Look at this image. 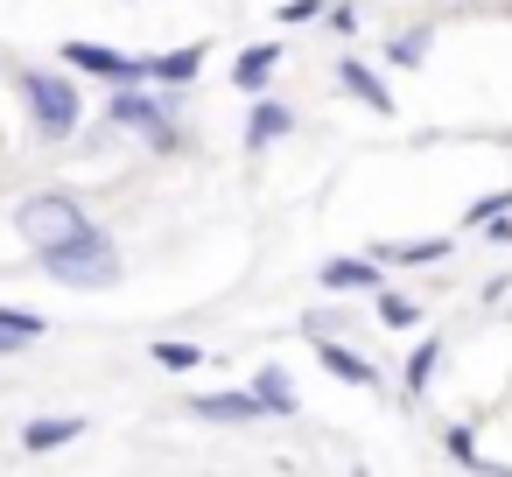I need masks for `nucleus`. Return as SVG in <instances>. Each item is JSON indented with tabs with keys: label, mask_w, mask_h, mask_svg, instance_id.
Listing matches in <instances>:
<instances>
[{
	"label": "nucleus",
	"mask_w": 512,
	"mask_h": 477,
	"mask_svg": "<svg viewBox=\"0 0 512 477\" xmlns=\"http://www.w3.org/2000/svg\"><path fill=\"white\" fill-rule=\"evenodd\" d=\"M337 85H344V92H351L365 113H393V106H400V99L386 92V78H379L365 57H344V64H337Z\"/></svg>",
	"instance_id": "10"
},
{
	"label": "nucleus",
	"mask_w": 512,
	"mask_h": 477,
	"mask_svg": "<svg viewBox=\"0 0 512 477\" xmlns=\"http://www.w3.org/2000/svg\"><path fill=\"white\" fill-rule=\"evenodd\" d=\"M253 393H260V407H267V414H281V421H295V414H302V400H295V386H288V372H281V365H260V372H253Z\"/></svg>",
	"instance_id": "14"
},
{
	"label": "nucleus",
	"mask_w": 512,
	"mask_h": 477,
	"mask_svg": "<svg viewBox=\"0 0 512 477\" xmlns=\"http://www.w3.org/2000/svg\"><path fill=\"white\" fill-rule=\"evenodd\" d=\"M22 351V337H8V330H0V358H15Z\"/></svg>",
	"instance_id": "26"
},
{
	"label": "nucleus",
	"mask_w": 512,
	"mask_h": 477,
	"mask_svg": "<svg viewBox=\"0 0 512 477\" xmlns=\"http://www.w3.org/2000/svg\"><path fill=\"white\" fill-rule=\"evenodd\" d=\"M316 358H323V365H330L344 386H372V379H379V372H372V358H365V351H351V344H337L330 330L316 337Z\"/></svg>",
	"instance_id": "13"
},
{
	"label": "nucleus",
	"mask_w": 512,
	"mask_h": 477,
	"mask_svg": "<svg viewBox=\"0 0 512 477\" xmlns=\"http://www.w3.org/2000/svg\"><path fill=\"white\" fill-rule=\"evenodd\" d=\"M78 435H85L78 414H36V421L22 428V449H29V456H50V449H64V442H78Z\"/></svg>",
	"instance_id": "12"
},
{
	"label": "nucleus",
	"mask_w": 512,
	"mask_h": 477,
	"mask_svg": "<svg viewBox=\"0 0 512 477\" xmlns=\"http://www.w3.org/2000/svg\"><path fill=\"white\" fill-rule=\"evenodd\" d=\"M176 106H183V92H162V85H113V99H106V127L148 141L155 155H176V148H183V134H176Z\"/></svg>",
	"instance_id": "1"
},
{
	"label": "nucleus",
	"mask_w": 512,
	"mask_h": 477,
	"mask_svg": "<svg viewBox=\"0 0 512 477\" xmlns=\"http://www.w3.org/2000/svg\"><path fill=\"white\" fill-rule=\"evenodd\" d=\"M435 365H442V337H421V344L407 351V400H421V393H428Z\"/></svg>",
	"instance_id": "16"
},
{
	"label": "nucleus",
	"mask_w": 512,
	"mask_h": 477,
	"mask_svg": "<svg viewBox=\"0 0 512 477\" xmlns=\"http://www.w3.org/2000/svg\"><path fill=\"white\" fill-rule=\"evenodd\" d=\"M99 218L78 204V197H57V190H43V197H22V211H15V232L29 239V253H50V246H64V239H78V232H92Z\"/></svg>",
	"instance_id": "4"
},
{
	"label": "nucleus",
	"mask_w": 512,
	"mask_h": 477,
	"mask_svg": "<svg viewBox=\"0 0 512 477\" xmlns=\"http://www.w3.org/2000/svg\"><path fill=\"white\" fill-rule=\"evenodd\" d=\"M43 260V274L50 281H64V288H113L120 281V246L92 225V232H78V239H64V246H50V253H36Z\"/></svg>",
	"instance_id": "3"
},
{
	"label": "nucleus",
	"mask_w": 512,
	"mask_h": 477,
	"mask_svg": "<svg viewBox=\"0 0 512 477\" xmlns=\"http://www.w3.org/2000/svg\"><path fill=\"white\" fill-rule=\"evenodd\" d=\"M428 43H435V29L414 22V29H400V36L386 43V64H393V71H421V64H428Z\"/></svg>",
	"instance_id": "15"
},
{
	"label": "nucleus",
	"mask_w": 512,
	"mask_h": 477,
	"mask_svg": "<svg viewBox=\"0 0 512 477\" xmlns=\"http://www.w3.org/2000/svg\"><path fill=\"white\" fill-rule=\"evenodd\" d=\"M274 71H281V43H253V50H239V64H232V85L253 99V92H267V85H274Z\"/></svg>",
	"instance_id": "11"
},
{
	"label": "nucleus",
	"mask_w": 512,
	"mask_h": 477,
	"mask_svg": "<svg viewBox=\"0 0 512 477\" xmlns=\"http://www.w3.org/2000/svg\"><path fill=\"white\" fill-rule=\"evenodd\" d=\"M155 365H162V372H197V365H204V351H197V344H183V337H162V344H155Z\"/></svg>",
	"instance_id": "19"
},
{
	"label": "nucleus",
	"mask_w": 512,
	"mask_h": 477,
	"mask_svg": "<svg viewBox=\"0 0 512 477\" xmlns=\"http://www.w3.org/2000/svg\"><path fill=\"white\" fill-rule=\"evenodd\" d=\"M316 281H323V295H372V288L386 281V267H379L372 253H337V260L316 267Z\"/></svg>",
	"instance_id": "6"
},
{
	"label": "nucleus",
	"mask_w": 512,
	"mask_h": 477,
	"mask_svg": "<svg viewBox=\"0 0 512 477\" xmlns=\"http://www.w3.org/2000/svg\"><path fill=\"white\" fill-rule=\"evenodd\" d=\"M190 414H197V421L246 428V421H260L267 407H260V393H253V386H239V393H190Z\"/></svg>",
	"instance_id": "7"
},
{
	"label": "nucleus",
	"mask_w": 512,
	"mask_h": 477,
	"mask_svg": "<svg viewBox=\"0 0 512 477\" xmlns=\"http://www.w3.org/2000/svg\"><path fill=\"white\" fill-rule=\"evenodd\" d=\"M330 15V29H358V8H351V0H337V8H323Z\"/></svg>",
	"instance_id": "25"
},
{
	"label": "nucleus",
	"mask_w": 512,
	"mask_h": 477,
	"mask_svg": "<svg viewBox=\"0 0 512 477\" xmlns=\"http://www.w3.org/2000/svg\"><path fill=\"white\" fill-rule=\"evenodd\" d=\"M15 92H22V106H29V120H36L43 141H78V127H85V92H78L71 71H36V64H22V71H15Z\"/></svg>",
	"instance_id": "2"
},
{
	"label": "nucleus",
	"mask_w": 512,
	"mask_h": 477,
	"mask_svg": "<svg viewBox=\"0 0 512 477\" xmlns=\"http://www.w3.org/2000/svg\"><path fill=\"white\" fill-rule=\"evenodd\" d=\"M197 71H204V43H183V50L148 57V85H162V92H190Z\"/></svg>",
	"instance_id": "9"
},
{
	"label": "nucleus",
	"mask_w": 512,
	"mask_h": 477,
	"mask_svg": "<svg viewBox=\"0 0 512 477\" xmlns=\"http://www.w3.org/2000/svg\"><path fill=\"white\" fill-rule=\"evenodd\" d=\"M372 309H379V323H386V330H414V323H421V309H414L400 288H386V281L372 288Z\"/></svg>",
	"instance_id": "18"
},
{
	"label": "nucleus",
	"mask_w": 512,
	"mask_h": 477,
	"mask_svg": "<svg viewBox=\"0 0 512 477\" xmlns=\"http://www.w3.org/2000/svg\"><path fill=\"white\" fill-rule=\"evenodd\" d=\"M477 232H491V246H512V218H505V211H498V218H484Z\"/></svg>",
	"instance_id": "24"
},
{
	"label": "nucleus",
	"mask_w": 512,
	"mask_h": 477,
	"mask_svg": "<svg viewBox=\"0 0 512 477\" xmlns=\"http://www.w3.org/2000/svg\"><path fill=\"white\" fill-rule=\"evenodd\" d=\"M498 211H512V190H484V197L463 211V232H470V225H484V218H498Z\"/></svg>",
	"instance_id": "23"
},
{
	"label": "nucleus",
	"mask_w": 512,
	"mask_h": 477,
	"mask_svg": "<svg viewBox=\"0 0 512 477\" xmlns=\"http://www.w3.org/2000/svg\"><path fill=\"white\" fill-rule=\"evenodd\" d=\"M442 449H449L456 463H470V470H484V449L470 442V428H442Z\"/></svg>",
	"instance_id": "22"
},
{
	"label": "nucleus",
	"mask_w": 512,
	"mask_h": 477,
	"mask_svg": "<svg viewBox=\"0 0 512 477\" xmlns=\"http://www.w3.org/2000/svg\"><path fill=\"white\" fill-rule=\"evenodd\" d=\"M64 71L106 78V85H148V57H127V50H106V43H64Z\"/></svg>",
	"instance_id": "5"
},
{
	"label": "nucleus",
	"mask_w": 512,
	"mask_h": 477,
	"mask_svg": "<svg viewBox=\"0 0 512 477\" xmlns=\"http://www.w3.org/2000/svg\"><path fill=\"white\" fill-rule=\"evenodd\" d=\"M372 260H400V267H428V260H449V239H400V246H379Z\"/></svg>",
	"instance_id": "17"
},
{
	"label": "nucleus",
	"mask_w": 512,
	"mask_h": 477,
	"mask_svg": "<svg viewBox=\"0 0 512 477\" xmlns=\"http://www.w3.org/2000/svg\"><path fill=\"white\" fill-rule=\"evenodd\" d=\"M323 8H330V0H281L274 22H281V29H309V22H323Z\"/></svg>",
	"instance_id": "21"
},
{
	"label": "nucleus",
	"mask_w": 512,
	"mask_h": 477,
	"mask_svg": "<svg viewBox=\"0 0 512 477\" xmlns=\"http://www.w3.org/2000/svg\"><path fill=\"white\" fill-rule=\"evenodd\" d=\"M0 330L22 337V344H36V337L50 330V316H36V309H8V302H0Z\"/></svg>",
	"instance_id": "20"
},
{
	"label": "nucleus",
	"mask_w": 512,
	"mask_h": 477,
	"mask_svg": "<svg viewBox=\"0 0 512 477\" xmlns=\"http://www.w3.org/2000/svg\"><path fill=\"white\" fill-rule=\"evenodd\" d=\"M288 134H295V106H281V99L253 92V113H246V148L260 155V148H274V141H288Z\"/></svg>",
	"instance_id": "8"
}]
</instances>
